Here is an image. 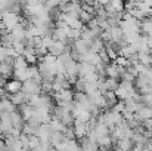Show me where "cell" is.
Instances as JSON below:
<instances>
[{
  "label": "cell",
  "instance_id": "cell-5",
  "mask_svg": "<svg viewBox=\"0 0 152 151\" xmlns=\"http://www.w3.org/2000/svg\"><path fill=\"white\" fill-rule=\"evenodd\" d=\"M134 117L140 123H143V120H146V119H152V107L146 105V104H142L140 108L137 110V113H134Z\"/></svg>",
  "mask_w": 152,
  "mask_h": 151
},
{
  "label": "cell",
  "instance_id": "cell-2",
  "mask_svg": "<svg viewBox=\"0 0 152 151\" xmlns=\"http://www.w3.org/2000/svg\"><path fill=\"white\" fill-rule=\"evenodd\" d=\"M72 127H74V135H75L77 139H81V138L87 136V133H89V130H90L89 122H80V120H75L74 124H72Z\"/></svg>",
  "mask_w": 152,
  "mask_h": 151
},
{
  "label": "cell",
  "instance_id": "cell-10",
  "mask_svg": "<svg viewBox=\"0 0 152 151\" xmlns=\"http://www.w3.org/2000/svg\"><path fill=\"white\" fill-rule=\"evenodd\" d=\"M118 80L114 79V77H105V88L106 91H115L118 88Z\"/></svg>",
  "mask_w": 152,
  "mask_h": 151
},
{
  "label": "cell",
  "instance_id": "cell-6",
  "mask_svg": "<svg viewBox=\"0 0 152 151\" xmlns=\"http://www.w3.org/2000/svg\"><path fill=\"white\" fill-rule=\"evenodd\" d=\"M69 25H65V27H55L53 31H52V36L55 40H66L68 39V31H69Z\"/></svg>",
  "mask_w": 152,
  "mask_h": 151
},
{
  "label": "cell",
  "instance_id": "cell-12",
  "mask_svg": "<svg viewBox=\"0 0 152 151\" xmlns=\"http://www.w3.org/2000/svg\"><path fill=\"white\" fill-rule=\"evenodd\" d=\"M40 144H42V141H40V138H39V135H30V141H28V145H30V148L31 150H39V147H40Z\"/></svg>",
  "mask_w": 152,
  "mask_h": 151
},
{
  "label": "cell",
  "instance_id": "cell-11",
  "mask_svg": "<svg viewBox=\"0 0 152 151\" xmlns=\"http://www.w3.org/2000/svg\"><path fill=\"white\" fill-rule=\"evenodd\" d=\"M105 48V42L102 40L101 37H96L92 43H90V49L93 50V52H99V50H102Z\"/></svg>",
  "mask_w": 152,
  "mask_h": 151
},
{
  "label": "cell",
  "instance_id": "cell-9",
  "mask_svg": "<svg viewBox=\"0 0 152 151\" xmlns=\"http://www.w3.org/2000/svg\"><path fill=\"white\" fill-rule=\"evenodd\" d=\"M27 67H30V64L27 62V59L24 58V55H19L18 58H15L13 70H18V68H27Z\"/></svg>",
  "mask_w": 152,
  "mask_h": 151
},
{
  "label": "cell",
  "instance_id": "cell-4",
  "mask_svg": "<svg viewBox=\"0 0 152 151\" xmlns=\"http://www.w3.org/2000/svg\"><path fill=\"white\" fill-rule=\"evenodd\" d=\"M4 89H6L7 94L19 92V91H22V82H21L19 79H16V77H10V79L6 80V83H4Z\"/></svg>",
  "mask_w": 152,
  "mask_h": 151
},
{
  "label": "cell",
  "instance_id": "cell-18",
  "mask_svg": "<svg viewBox=\"0 0 152 151\" xmlns=\"http://www.w3.org/2000/svg\"><path fill=\"white\" fill-rule=\"evenodd\" d=\"M109 1H111V0H95V3H96L98 6H106Z\"/></svg>",
  "mask_w": 152,
  "mask_h": 151
},
{
  "label": "cell",
  "instance_id": "cell-17",
  "mask_svg": "<svg viewBox=\"0 0 152 151\" xmlns=\"http://www.w3.org/2000/svg\"><path fill=\"white\" fill-rule=\"evenodd\" d=\"M6 9H7V0H0V10L6 12Z\"/></svg>",
  "mask_w": 152,
  "mask_h": 151
},
{
  "label": "cell",
  "instance_id": "cell-3",
  "mask_svg": "<svg viewBox=\"0 0 152 151\" xmlns=\"http://www.w3.org/2000/svg\"><path fill=\"white\" fill-rule=\"evenodd\" d=\"M22 91H25L27 94L30 95H34V94H42V85L34 82L33 79H28L25 82H22Z\"/></svg>",
  "mask_w": 152,
  "mask_h": 151
},
{
  "label": "cell",
  "instance_id": "cell-1",
  "mask_svg": "<svg viewBox=\"0 0 152 151\" xmlns=\"http://www.w3.org/2000/svg\"><path fill=\"white\" fill-rule=\"evenodd\" d=\"M19 19H21L19 13H15V12H9V10H6V12H4V16H3L4 28H6L7 31H12V30L19 24Z\"/></svg>",
  "mask_w": 152,
  "mask_h": 151
},
{
  "label": "cell",
  "instance_id": "cell-16",
  "mask_svg": "<svg viewBox=\"0 0 152 151\" xmlns=\"http://www.w3.org/2000/svg\"><path fill=\"white\" fill-rule=\"evenodd\" d=\"M99 55H101V58H102V61H103V62H106V64H108V62L111 61V59H109V56H108V52H106L105 48H103L102 50H99Z\"/></svg>",
  "mask_w": 152,
  "mask_h": 151
},
{
  "label": "cell",
  "instance_id": "cell-7",
  "mask_svg": "<svg viewBox=\"0 0 152 151\" xmlns=\"http://www.w3.org/2000/svg\"><path fill=\"white\" fill-rule=\"evenodd\" d=\"M140 105H142V102L137 101L134 96L126 99V110H129V111H132V113H137V110L140 108Z\"/></svg>",
  "mask_w": 152,
  "mask_h": 151
},
{
  "label": "cell",
  "instance_id": "cell-8",
  "mask_svg": "<svg viewBox=\"0 0 152 151\" xmlns=\"http://www.w3.org/2000/svg\"><path fill=\"white\" fill-rule=\"evenodd\" d=\"M137 61L146 67H151V53L148 52H137Z\"/></svg>",
  "mask_w": 152,
  "mask_h": 151
},
{
  "label": "cell",
  "instance_id": "cell-13",
  "mask_svg": "<svg viewBox=\"0 0 152 151\" xmlns=\"http://www.w3.org/2000/svg\"><path fill=\"white\" fill-rule=\"evenodd\" d=\"M78 18H80L84 24H87L89 21H92V19L95 18V15L90 13V12H87V10H84V9L81 7V10H80V13H78Z\"/></svg>",
  "mask_w": 152,
  "mask_h": 151
},
{
  "label": "cell",
  "instance_id": "cell-19",
  "mask_svg": "<svg viewBox=\"0 0 152 151\" xmlns=\"http://www.w3.org/2000/svg\"><path fill=\"white\" fill-rule=\"evenodd\" d=\"M1 46H3V45H1V39H0V48H1Z\"/></svg>",
  "mask_w": 152,
  "mask_h": 151
},
{
  "label": "cell",
  "instance_id": "cell-14",
  "mask_svg": "<svg viewBox=\"0 0 152 151\" xmlns=\"http://www.w3.org/2000/svg\"><path fill=\"white\" fill-rule=\"evenodd\" d=\"M109 4L114 7L115 12H123L124 10V0H111Z\"/></svg>",
  "mask_w": 152,
  "mask_h": 151
},
{
  "label": "cell",
  "instance_id": "cell-15",
  "mask_svg": "<svg viewBox=\"0 0 152 151\" xmlns=\"http://www.w3.org/2000/svg\"><path fill=\"white\" fill-rule=\"evenodd\" d=\"M7 56H9V55H7V48H6V46H1V48H0V62L6 61Z\"/></svg>",
  "mask_w": 152,
  "mask_h": 151
}]
</instances>
